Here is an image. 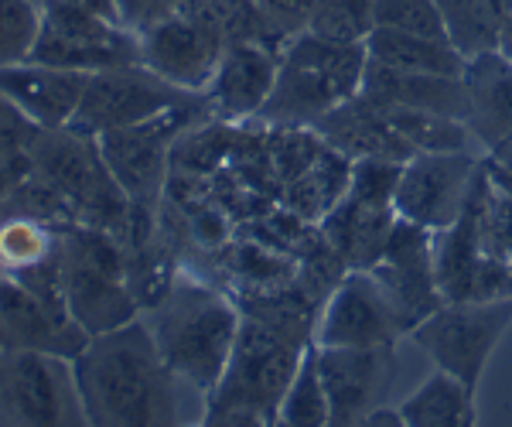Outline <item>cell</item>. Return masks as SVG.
<instances>
[{
  "label": "cell",
  "mask_w": 512,
  "mask_h": 427,
  "mask_svg": "<svg viewBox=\"0 0 512 427\" xmlns=\"http://www.w3.org/2000/svg\"><path fill=\"white\" fill-rule=\"evenodd\" d=\"M72 369L89 424H178L181 380L161 359L147 322L134 318L110 332L89 335L86 349L72 359Z\"/></svg>",
  "instance_id": "1"
},
{
  "label": "cell",
  "mask_w": 512,
  "mask_h": 427,
  "mask_svg": "<svg viewBox=\"0 0 512 427\" xmlns=\"http://www.w3.org/2000/svg\"><path fill=\"white\" fill-rule=\"evenodd\" d=\"M308 346L304 311L243 318L226 373L205 397V424H277V407Z\"/></svg>",
  "instance_id": "2"
},
{
  "label": "cell",
  "mask_w": 512,
  "mask_h": 427,
  "mask_svg": "<svg viewBox=\"0 0 512 427\" xmlns=\"http://www.w3.org/2000/svg\"><path fill=\"white\" fill-rule=\"evenodd\" d=\"M243 315L233 301L202 281L175 277L151 305V328L161 359L185 387L209 397L233 356Z\"/></svg>",
  "instance_id": "3"
},
{
  "label": "cell",
  "mask_w": 512,
  "mask_h": 427,
  "mask_svg": "<svg viewBox=\"0 0 512 427\" xmlns=\"http://www.w3.org/2000/svg\"><path fill=\"white\" fill-rule=\"evenodd\" d=\"M366 41H332L315 31H297L280 55L274 93L256 120L297 130L315 127L335 106L362 93Z\"/></svg>",
  "instance_id": "4"
},
{
  "label": "cell",
  "mask_w": 512,
  "mask_h": 427,
  "mask_svg": "<svg viewBox=\"0 0 512 427\" xmlns=\"http://www.w3.org/2000/svg\"><path fill=\"white\" fill-rule=\"evenodd\" d=\"M55 250L69 315L89 335L134 322L140 301L130 287L127 250L117 236L99 226L72 223L55 233Z\"/></svg>",
  "instance_id": "5"
},
{
  "label": "cell",
  "mask_w": 512,
  "mask_h": 427,
  "mask_svg": "<svg viewBox=\"0 0 512 427\" xmlns=\"http://www.w3.org/2000/svg\"><path fill=\"white\" fill-rule=\"evenodd\" d=\"M31 164L45 182H52L76 209L79 223L99 226L120 240L134 219V202L113 178L99 141L76 127L41 130L31 147Z\"/></svg>",
  "instance_id": "6"
},
{
  "label": "cell",
  "mask_w": 512,
  "mask_h": 427,
  "mask_svg": "<svg viewBox=\"0 0 512 427\" xmlns=\"http://www.w3.org/2000/svg\"><path fill=\"white\" fill-rule=\"evenodd\" d=\"M0 424H89L72 359L52 352L0 349Z\"/></svg>",
  "instance_id": "7"
},
{
  "label": "cell",
  "mask_w": 512,
  "mask_h": 427,
  "mask_svg": "<svg viewBox=\"0 0 512 427\" xmlns=\"http://www.w3.org/2000/svg\"><path fill=\"white\" fill-rule=\"evenodd\" d=\"M512 325V298L495 301H444L420 322L410 339L434 359L437 369L478 387L492 349Z\"/></svg>",
  "instance_id": "8"
},
{
  "label": "cell",
  "mask_w": 512,
  "mask_h": 427,
  "mask_svg": "<svg viewBox=\"0 0 512 427\" xmlns=\"http://www.w3.org/2000/svg\"><path fill=\"white\" fill-rule=\"evenodd\" d=\"M31 59L93 76L120 65H140V35L65 0H41V38Z\"/></svg>",
  "instance_id": "9"
},
{
  "label": "cell",
  "mask_w": 512,
  "mask_h": 427,
  "mask_svg": "<svg viewBox=\"0 0 512 427\" xmlns=\"http://www.w3.org/2000/svg\"><path fill=\"white\" fill-rule=\"evenodd\" d=\"M226 45V28L212 14L178 7L171 18L140 31V65L158 72L171 86L202 96L216 76Z\"/></svg>",
  "instance_id": "10"
},
{
  "label": "cell",
  "mask_w": 512,
  "mask_h": 427,
  "mask_svg": "<svg viewBox=\"0 0 512 427\" xmlns=\"http://www.w3.org/2000/svg\"><path fill=\"white\" fill-rule=\"evenodd\" d=\"M192 100L195 93L171 86L168 79H161L147 65H120V69H103L89 76L72 127L82 130V134L99 137L106 130L154 120Z\"/></svg>",
  "instance_id": "11"
},
{
  "label": "cell",
  "mask_w": 512,
  "mask_h": 427,
  "mask_svg": "<svg viewBox=\"0 0 512 427\" xmlns=\"http://www.w3.org/2000/svg\"><path fill=\"white\" fill-rule=\"evenodd\" d=\"M198 100L175 106V110L161 113L154 120L134 123V127H120V130H106L99 134V151H103L106 164H110L113 178L120 182V188L127 192V199L137 209L154 212L164 178H168V154L171 144L188 123L195 120Z\"/></svg>",
  "instance_id": "12"
},
{
  "label": "cell",
  "mask_w": 512,
  "mask_h": 427,
  "mask_svg": "<svg viewBox=\"0 0 512 427\" xmlns=\"http://www.w3.org/2000/svg\"><path fill=\"white\" fill-rule=\"evenodd\" d=\"M482 158L475 151H417L403 161L393 209L400 219L437 233L465 212Z\"/></svg>",
  "instance_id": "13"
},
{
  "label": "cell",
  "mask_w": 512,
  "mask_h": 427,
  "mask_svg": "<svg viewBox=\"0 0 512 427\" xmlns=\"http://www.w3.org/2000/svg\"><path fill=\"white\" fill-rule=\"evenodd\" d=\"M434 233L424 226H414L407 219H396L390 243H386L383 257L369 267L379 287L386 291L390 305L400 318L403 332H414L431 311L444 305L441 291H437L434 277Z\"/></svg>",
  "instance_id": "14"
},
{
  "label": "cell",
  "mask_w": 512,
  "mask_h": 427,
  "mask_svg": "<svg viewBox=\"0 0 512 427\" xmlns=\"http://www.w3.org/2000/svg\"><path fill=\"white\" fill-rule=\"evenodd\" d=\"M403 332L400 318L386 298V291L369 270H349L321 308L315 346L321 349H362V346H393Z\"/></svg>",
  "instance_id": "15"
},
{
  "label": "cell",
  "mask_w": 512,
  "mask_h": 427,
  "mask_svg": "<svg viewBox=\"0 0 512 427\" xmlns=\"http://www.w3.org/2000/svg\"><path fill=\"white\" fill-rule=\"evenodd\" d=\"M318 366L321 380H325L328 407H332V424H362L383 404L396 380L393 346H318Z\"/></svg>",
  "instance_id": "16"
},
{
  "label": "cell",
  "mask_w": 512,
  "mask_h": 427,
  "mask_svg": "<svg viewBox=\"0 0 512 427\" xmlns=\"http://www.w3.org/2000/svg\"><path fill=\"white\" fill-rule=\"evenodd\" d=\"M431 246L437 291L444 301L512 298V267L485 257L468 209L448 229H437Z\"/></svg>",
  "instance_id": "17"
},
{
  "label": "cell",
  "mask_w": 512,
  "mask_h": 427,
  "mask_svg": "<svg viewBox=\"0 0 512 427\" xmlns=\"http://www.w3.org/2000/svg\"><path fill=\"white\" fill-rule=\"evenodd\" d=\"M86 342L89 332L69 311L45 305L38 294L0 270V349L52 352L62 359H76Z\"/></svg>",
  "instance_id": "18"
},
{
  "label": "cell",
  "mask_w": 512,
  "mask_h": 427,
  "mask_svg": "<svg viewBox=\"0 0 512 427\" xmlns=\"http://www.w3.org/2000/svg\"><path fill=\"white\" fill-rule=\"evenodd\" d=\"M280 55L256 38H236L226 45L222 62L205 89V103L219 120H256L274 93Z\"/></svg>",
  "instance_id": "19"
},
{
  "label": "cell",
  "mask_w": 512,
  "mask_h": 427,
  "mask_svg": "<svg viewBox=\"0 0 512 427\" xmlns=\"http://www.w3.org/2000/svg\"><path fill=\"white\" fill-rule=\"evenodd\" d=\"M86 82L89 72L59 69V65H45L35 59L0 69V93L18 106L24 117L35 120L41 130L72 127Z\"/></svg>",
  "instance_id": "20"
},
{
  "label": "cell",
  "mask_w": 512,
  "mask_h": 427,
  "mask_svg": "<svg viewBox=\"0 0 512 427\" xmlns=\"http://www.w3.org/2000/svg\"><path fill=\"white\" fill-rule=\"evenodd\" d=\"M311 130H315L318 141H325L332 151L345 154L349 161H359V158L407 161L417 154L414 147L396 134V127L383 113V106L376 100H369L366 93L335 106V110L325 113Z\"/></svg>",
  "instance_id": "21"
},
{
  "label": "cell",
  "mask_w": 512,
  "mask_h": 427,
  "mask_svg": "<svg viewBox=\"0 0 512 427\" xmlns=\"http://www.w3.org/2000/svg\"><path fill=\"white\" fill-rule=\"evenodd\" d=\"M468 89V130L485 154L512 144V59L499 48L478 52L465 69Z\"/></svg>",
  "instance_id": "22"
},
{
  "label": "cell",
  "mask_w": 512,
  "mask_h": 427,
  "mask_svg": "<svg viewBox=\"0 0 512 427\" xmlns=\"http://www.w3.org/2000/svg\"><path fill=\"white\" fill-rule=\"evenodd\" d=\"M396 219L400 216H396L393 205H376L345 192L321 216V236L349 270H369L383 257Z\"/></svg>",
  "instance_id": "23"
},
{
  "label": "cell",
  "mask_w": 512,
  "mask_h": 427,
  "mask_svg": "<svg viewBox=\"0 0 512 427\" xmlns=\"http://www.w3.org/2000/svg\"><path fill=\"white\" fill-rule=\"evenodd\" d=\"M362 93L376 103L414 106V110L444 113V117H468V89L465 76H434V72H400L383 62H366Z\"/></svg>",
  "instance_id": "24"
},
{
  "label": "cell",
  "mask_w": 512,
  "mask_h": 427,
  "mask_svg": "<svg viewBox=\"0 0 512 427\" xmlns=\"http://www.w3.org/2000/svg\"><path fill=\"white\" fill-rule=\"evenodd\" d=\"M366 55L400 72H434V76H465L468 55L451 38L410 35V31L373 28L366 38Z\"/></svg>",
  "instance_id": "25"
},
{
  "label": "cell",
  "mask_w": 512,
  "mask_h": 427,
  "mask_svg": "<svg viewBox=\"0 0 512 427\" xmlns=\"http://www.w3.org/2000/svg\"><path fill=\"white\" fill-rule=\"evenodd\" d=\"M465 209L475 223L485 257L512 267V188L495 175L489 158H482Z\"/></svg>",
  "instance_id": "26"
},
{
  "label": "cell",
  "mask_w": 512,
  "mask_h": 427,
  "mask_svg": "<svg viewBox=\"0 0 512 427\" xmlns=\"http://www.w3.org/2000/svg\"><path fill=\"white\" fill-rule=\"evenodd\" d=\"M472 387L458 376L437 369L427 383H420L414 397L400 407L403 421L410 427H468L475 424V397Z\"/></svg>",
  "instance_id": "27"
},
{
  "label": "cell",
  "mask_w": 512,
  "mask_h": 427,
  "mask_svg": "<svg viewBox=\"0 0 512 427\" xmlns=\"http://www.w3.org/2000/svg\"><path fill=\"white\" fill-rule=\"evenodd\" d=\"M448 24V38L472 59L499 45V31L506 24L512 0H434Z\"/></svg>",
  "instance_id": "28"
},
{
  "label": "cell",
  "mask_w": 512,
  "mask_h": 427,
  "mask_svg": "<svg viewBox=\"0 0 512 427\" xmlns=\"http://www.w3.org/2000/svg\"><path fill=\"white\" fill-rule=\"evenodd\" d=\"M390 117L396 134L414 151H475V137L465 120L444 117V113L414 110V106H390L379 103Z\"/></svg>",
  "instance_id": "29"
},
{
  "label": "cell",
  "mask_w": 512,
  "mask_h": 427,
  "mask_svg": "<svg viewBox=\"0 0 512 427\" xmlns=\"http://www.w3.org/2000/svg\"><path fill=\"white\" fill-rule=\"evenodd\" d=\"M277 424H291V427L332 424V407H328V393H325V380H321L315 342L304 349L301 363H297L291 383H287L284 400H280V407H277Z\"/></svg>",
  "instance_id": "30"
},
{
  "label": "cell",
  "mask_w": 512,
  "mask_h": 427,
  "mask_svg": "<svg viewBox=\"0 0 512 427\" xmlns=\"http://www.w3.org/2000/svg\"><path fill=\"white\" fill-rule=\"evenodd\" d=\"M41 38V0H0V69L28 62Z\"/></svg>",
  "instance_id": "31"
},
{
  "label": "cell",
  "mask_w": 512,
  "mask_h": 427,
  "mask_svg": "<svg viewBox=\"0 0 512 427\" xmlns=\"http://www.w3.org/2000/svg\"><path fill=\"white\" fill-rule=\"evenodd\" d=\"M373 28V0H318L308 18V31L332 41H366Z\"/></svg>",
  "instance_id": "32"
},
{
  "label": "cell",
  "mask_w": 512,
  "mask_h": 427,
  "mask_svg": "<svg viewBox=\"0 0 512 427\" xmlns=\"http://www.w3.org/2000/svg\"><path fill=\"white\" fill-rule=\"evenodd\" d=\"M373 24L410 35L448 38V24L434 0H373Z\"/></svg>",
  "instance_id": "33"
},
{
  "label": "cell",
  "mask_w": 512,
  "mask_h": 427,
  "mask_svg": "<svg viewBox=\"0 0 512 427\" xmlns=\"http://www.w3.org/2000/svg\"><path fill=\"white\" fill-rule=\"evenodd\" d=\"M41 137V127L0 93V154H31Z\"/></svg>",
  "instance_id": "34"
},
{
  "label": "cell",
  "mask_w": 512,
  "mask_h": 427,
  "mask_svg": "<svg viewBox=\"0 0 512 427\" xmlns=\"http://www.w3.org/2000/svg\"><path fill=\"white\" fill-rule=\"evenodd\" d=\"M178 7H181V0H117L120 24L134 31V35L154 28V24L164 18H171Z\"/></svg>",
  "instance_id": "35"
},
{
  "label": "cell",
  "mask_w": 512,
  "mask_h": 427,
  "mask_svg": "<svg viewBox=\"0 0 512 427\" xmlns=\"http://www.w3.org/2000/svg\"><path fill=\"white\" fill-rule=\"evenodd\" d=\"M65 4L79 7V11H86V14H96V18H103V21H113V24H120L117 0H65Z\"/></svg>",
  "instance_id": "36"
},
{
  "label": "cell",
  "mask_w": 512,
  "mask_h": 427,
  "mask_svg": "<svg viewBox=\"0 0 512 427\" xmlns=\"http://www.w3.org/2000/svg\"><path fill=\"white\" fill-rule=\"evenodd\" d=\"M362 424H366V427H403V424H407V421H403V414H400V410H386V407H376L373 410V414H369L366 417V421H362Z\"/></svg>",
  "instance_id": "37"
},
{
  "label": "cell",
  "mask_w": 512,
  "mask_h": 427,
  "mask_svg": "<svg viewBox=\"0 0 512 427\" xmlns=\"http://www.w3.org/2000/svg\"><path fill=\"white\" fill-rule=\"evenodd\" d=\"M212 223H219V216H212V212H202V216L195 219V226L202 229V226H212ZM202 236L205 243H222L226 240V229H216V233H212V229H205V233H198Z\"/></svg>",
  "instance_id": "38"
},
{
  "label": "cell",
  "mask_w": 512,
  "mask_h": 427,
  "mask_svg": "<svg viewBox=\"0 0 512 427\" xmlns=\"http://www.w3.org/2000/svg\"><path fill=\"white\" fill-rule=\"evenodd\" d=\"M495 48H499L502 55H509V59H512V11H509L506 24H502V31H499V45H495Z\"/></svg>",
  "instance_id": "39"
},
{
  "label": "cell",
  "mask_w": 512,
  "mask_h": 427,
  "mask_svg": "<svg viewBox=\"0 0 512 427\" xmlns=\"http://www.w3.org/2000/svg\"><path fill=\"white\" fill-rule=\"evenodd\" d=\"M489 158H495V161L502 164V168L512 171V144H509V147H499V151H492Z\"/></svg>",
  "instance_id": "40"
},
{
  "label": "cell",
  "mask_w": 512,
  "mask_h": 427,
  "mask_svg": "<svg viewBox=\"0 0 512 427\" xmlns=\"http://www.w3.org/2000/svg\"><path fill=\"white\" fill-rule=\"evenodd\" d=\"M485 158H489V154H485ZM489 164H492V171H495V175H499L502 182H506V185L512 188V171H506V168H502V164L495 161V158H489Z\"/></svg>",
  "instance_id": "41"
}]
</instances>
